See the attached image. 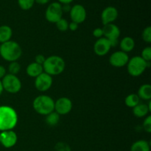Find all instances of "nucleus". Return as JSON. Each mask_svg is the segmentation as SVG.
Listing matches in <instances>:
<instances>
[{
  "mask_svg": "<svg viewBox=\"0 0 151 151\" xmlns=\"http://www.w3.org/2000/svg\"><path fill=\"white\" fill-rule=\"evenodd\" d=\"M18 122V114L8 106H0V131L13 130Z\"/></svg>",
  "mask_w": 151,
  "mask_h": 151,
  "instance_id": "nucleus-1",
  "label": "nucleus"
},
{
  "mask_svg": "<svg viewBox=\"0 0 151 151\" xmlns=\"http://www.w3.org/2000/svg\"><path fill=\"white\" fill-rule=\"evenodd\" d=\"M22 55V47L16 41L10 40L0 46V55L6 61H17Z\"/></svg>",
  "mask_w": 151,
  "mask_h": 151,
  "instance_id": "nucleus-2",
  "label": "nucleus"
},
{
  "mask_svg": "<svg viewBox=\"0 0 151 151\" xmlns=\"http://www.w3.org/2000/svg\"><path fill=\"white\" fill-rule=\"evenodd\" d=\"M66 63L63 58L58 55H52L46 58L43 64V69L45 73L50 76L60 75L64 71Z\"/></svg>",
  "mask_w": 151,
  "mask_h": 151,
  "instance_id": "nucleus-3",
  "label": "nucleus"
},
{
  "mask_svg": "<svg viewBox=\"0 0 151 151\" xmlns=\"http://www.w3.org/2000/svg\"><path fill=\"white\" fill-rule=\"evenodd\" d=\"M32 107L38 114L47 116L54 111L55 101L51 97L47 95H39L35 98L32 103Z\"/></svg>",
  "mask_w": 151,
  "mask_h": 151,
  "instance_id": "nucleus-4",
  "label": "nucleus"
},
{
  "mask_svg": "<svg viewBox=\"0 0 151 151\" xmlns=\"http://www.w3.org/2000/svg\"><path fill=\"white\" fill-rule=\"evenodd\" d=\"M150 62H146L140 56H134L129 59L128 63V72L132 77H139L150 66Z\"/></svg>",
  "mask_w": 151,
  "mask_h": 151,
  "instance_id": "nucleus-5",
  "label": "nucleus"
},
{
  "mask_svg": "<svg viewBox=\"0 0 151 151\" xmlns=\"http://www.w3.org/2000/svg\"><path fill=\"white\" fill-rule=\"evenodd\" d=\"M1 82L3 89L10 94H16L22 88V82L16 75L6 74Z\"/></svg>",
  "mask_w": 151,
  "mask_h": 151,
  "instance_id": "nucleus-6",
  "label": "nucleus"
},
{
  "mask_svg": "<svg viewBox=\"0 0 151 151\" xmlns=\"http://www.w3.org/2000/svg\"><path fill=\"white\" fill-rule=\"evenodd\" d=\"M63 13L61 4L58 1H54L50 3L46 9L45 18L50 23L55 24L63 18Z\"/></svg>",
  "mask_w": 151,
  "mask_h": 151,
  "instance_id": "nucleus-7",
  "label": "nucleus"
},
{
  "mask_svg": "<svg viewBox=\"0 0 151 151\" xmlns=\"http://www.w3.org/2000/svg\"><path fill=\"white\" fill-rule=\"evenodd\" d=\"M53 80L52 76L48 74L43 72L38 75L35 80V87L38 91L44 92L50 89L52 86Z\"/></svg>",
  "mask_w": 151,
  "mask_h": 151,
  "instance_id": "nucleus-8",
  "label": "nucleus"
},
{
  "mask_svg": "<svg viewBox=\"0 0 151 151\" xmlns=\"http://www.w3.org/2000/svg\"><path fill=\"white\" fill-rule=\"evenodd\" d=\"M69 15H70L72 22L79 24L85 22L86 19V10L82 4H76L71 7Z\"/></svg>",
  "mask_w": 151,
  "mask_h": 151,
  "instance_id": "nucleus-9",
  "label": "nucleus"
},
{
  "mask_svg": "<svg viewBox=\"0 0 151 151\" xmlns=\"http://www.w3.org/2000/svg\"><path fill=\"white\" fill-rule=\"evenodd\" d=\"M17 141V134L13 130L1 131L0 133V144L5 148L13 147L16 145Z\"/></svg>",
  "mask_w": 151,
  "mask_h": 151,
  "instance_id": "nucleus-10",
  "label": "nucleus"
},
{
  "mask_svg": "<svg viewBox=\"0 0 151 151\" xmlns=\"http://www.w3.org/2000/svg\"><path fill=\"white\" fill-rule=\"evenodd\" d=\"M72 109V102L66 97H60L55 102L54 111L59 115H66Z\"/></svg>",
  "mask_w": 151,
  "mask_h": 151,
  "instance_id": "nucleus-11",
  "label": "nucleus"
},
{
  "mask_svg": "<svg viewBox=\"0 0 151 151\" xmlns=\"http://www.w3.org/2000/svg\"><path fill=\"white\" fill-rule=\"evenodd\" d=\"M128 60H129V56L128 53H125L122 51H116L110 56L109 63L112 66L120 68L126 66Z\"/></svg>",
  "mask_w": 151,
  "mask_h": 151,
  "instance_id": "nucleus-12",
  "label": "nucleus"
},
{
  "mask_svg": "<svg viewBox=\"0 0 151 151\" xmlns=\"http://www.w3.org/2000/svg\"><path fill=\"white\" fill-rule=\"evenodd\" d=\"M119 16L117 9L114 6H108L101 13V21L103 25L111 24L116 20Z\"/></svg>",
  "mask_w": 151,
  "mask_h": 151,
  "instance_id": "nucleus-13",
  "label": "nucleus"
},
{
  "mask_svg": "<svg viewBox=\"0 0 151 151\" xmlns=\"http://www.w3.org/2000/svg\"><path fill=\"white\" fill-rule=\"evenodd\" d=\"M111 44L107 38L102 37L98 38L94 45V52L97 55L104 56L107 55L110 51Z\"/></svg>",
  "mask_w": 151,
  "mask_h": 151,
  "instance_id": "nucleus-14",
  "label": "nucleus"
},
{
  "mask_svg": "<svg viewBox=\"0 0 151 151\" xmlns=\"http://www.w3.org/2000/svg\"><path fill=\"white\" fill-rule=\"evenodd\" d=\"M102 29H103L104 38H107L109 41L119 40V36H120V29L117 25L114 24V23L108 24L103 25V27Z\"/></svg>",
  "mask_w": 151,
  "mask_h": 151,
  "instance_id": "nucleus-15",
  "label": "nucleus"
},
{
  "mask_svg": "<svg viewBox=\"0 0 151 151\" xmlns=\"http://www.w3.org/2000/svg\"><path fill=\"white\" fill-rule=\"evenodd\" d=\"M26 72L30 78H35L44 72V69H43L42 65L38 64L35 62H32L27 66Z\"/></svg>",
  "mask_w": 151,
  "mask_h": 151,
  "instance_id": "nucleus-16",
  "label": "nucleus"
},
{
  "mask_svg": "<svg viewBox=\"0 0 151 151\" xmlns=\"http://www.w3.org/2000/svg\"><path fill=\"white\" fill-rule=\"evenodd\" d=\"M119 47H120L121 51L125 53L130 52L135 47V41L131 37H125L119 42Z\"/></svg>",
  "mask_w": 151,
  "mask_h": 151,
  "instance_id": "nucleus-17",
  "label": "nucleus"
},
{
  "mask_svg": "<svg viewBox=\"0 0 151 151\" xmlns=\"http://www.w3.org/2000/svg\"><path fill=\"white\" fill-rule=\"evenodd\" d=\"M13 35V30L11 27L7 25L0 26V44H3L10 41Z\"/></svg>",
  "mask_w": 151,
  "mask_h": 151,
  "instance_id": "nucleus-18",
  "label": "nucleus"
},
{
  "mask_svg": "<svg viewBox=\"0 0 151 151\" xmlns=\"http://www.w3.org/2000/svg\"><path fill=\"white\" fill-rule=\"evenodd\" d=\"M148 112H150L148 106H147V104H145V103H139L137 106L133 108V114H134V116L138 118H142L147 116Z\"/></svg>",
  "mask_w": 151,
  "mask_h": 151,
  "instance_id": "nucleus-19",
  "label": "nucleus"
},
{
  "mask_svg": "<svg viewBox=\"0 0 151 151\" xmlns=\"http://www.w3.org/2000/svg\"><path fill=\"white\" fill-rule=\"evenodd\" d=\"M137 95L142 100H150L151 99V86L150 84H143L139 88Z\"/></svg>",
  "mask_w": 151,
  "mask_h": 151,
  "instance_id": "nucleus-20",
  "label": "nucleus"
},
{
  "mask_svg": "<svg viewBox=\"0 0 151 151\" xmlns=\"http://www.w3.org/2000/svg\"><path fill=\"white\" fill-rule=\"evenodd\" d=\"M150 145L145 140H138L133 143L131 147V151H150Z\"/></svg>",
  "mask_w": 151,
  "mask_h": 151,
  "instance_id": "nucleus-21",
  "label": "nucleus"
},
{
  "mask_svg": "<svg viewBox=\"0 0 151 151\" xmlns=\"http://www.w3.org/2000/svg\"><path fill=\"white\" fill-rule=\"evenodd\" d=\"M139 97L137 94H131L127 96L125 99V106L129 108H134L139 103Z\"/></svg>",
  "mask_w": 151,
  "mask_h": 151,
  "instance_id": "nucleus-22",
  "label": "nucleus"
},
{
  "mask_svg": "<svg viewBox=\"0 0 151 151\" xmlns=\"http://www.w3.org/2000/svg\"><path fill=\"white\" fill-rule=\"evenodd\" d=\"M46 122L50 126H55L60 121V115L55 111H52L46 116Z\"/></svg>",
  "mask_w": 151,
  "mask_h": 151,
  "instance_id": "nucleus-23",
  "label": "nucleus"
},
{
  "mask_svg": "<svg viewBox=\"0 0 151 151\" xmlns=\"http://www.w3.org/2000/svg\"><path fill=\"white\" fill-rule=\"evenodd\" d=\"M19 7L23 10H29L33 7L35 0H17Z\"/></svg>",
  "mask_w": 151,
  "mask_h": 151,
  "instance_id": "nucleus-24",
  "label": "nucleus"
},
{
  "mask_svg": "<svg viewBox=\"0 0 151 151\" xmlns=\"http://www.w3.org/2000/svg\"><path fill=\"white\" fill-rule=\"evenodd\" d=\"M21 66L17 61L10 62V65L8 66L9 74L13 75H16L19 72H20Z\"/></svg>",
  "mask_w": 151,
  "mask_h": 151,
  "instance_id": "nucleus-25",
  "label": "nucleus"
},
{
  "mask_svg": "<svg viewBox=\"0 0 151 151\" xmlns=\"http://www.w3.org/2000/svg\"><path fill=\"white\" fill-rule=\"evenodd\" d=\"M55 24L58 29L60 32H65L69 29V22L66 19H63V18H62L58 22H56Z\"/></svg>",
  "mask_w": 151,
  "mask_h": 151,
  "instance_id": "nucleus-26",
  "label": "nucleus"
},
{
  "mask_svg": "<svg viewBox=\"0 0 151 151\" xmlns=\"http://www.w3.org/2000/svg\"><path fill=\"white\" fill-rule=\"evenodd\" d=\"M142 39L145 42L148 43L150 44L151 43V27L148 26L147 27H145L144 29L142 32Z\"/></svg>",
  "mask_w": 151,
  "mask_h": 151,
  "instance_id": "nucleus-27",
  "label": "nucleus"
},
{
  "mask_svg": "<svg viewBox=\"0 0 151 151\" xmlns=\"http://www.w3.org/2000/svg\"><path fill=\"white\" fill-rule=\"evenodd\" d=\"M146 62H150L151 60V47H147L143 49L142 52V55L140 56Z\"/></svg>",
  "mask_w": 151,
  "mask_h": 151,
  "instance_id": "nucleus-28",
  "label": "nucleus"
},
{
  "mask_svg": "<svg viewBox=\"0 0 151 151\" xmlns=\"http://www.w3.org/2000/svg\"><path fill=\"white\" fill-rule=\"evenodd\" d=\"M56 151H71L70 146L65 142H58L55 145Z\"/></svg>",
  "mask_w": 151,
  "mask_h": 151,
  "instance_id": "nucleus-29",
  "label": "nucleus"
},
{
  "mask_svg": "<svg viewBox=\"0 0 151 151\" xmlns=\"http://www.w3.org/2000/svg\"><path fill=\"white\" fill-rule=\"evenodd\" d=\"M143 129L147 133L151 132V116H147L143 122Z\"/></svg>",
  "mask_w": 151,
  "mask_h": 151,
  "instance_id": "nucleus-30",
  "label": "nucleus"
},
{
  "mask_svg": "<svg viewBox=\"0 0 151 151\" xmlns=\"http://www.w3.org/2000/svg\"><path fill=\"white\" fill-rule=\"evenodd\" d=\"M93 35H94L95 38H100L103 36V29L102 28H95V29L93 30Z\"/></svg>",
  "mask_w": 151,
  "mask_h": 151,
  "instance_id": "nucleus-31",
  "label": "nucleus"
},
{
  "mask_svg": "<svg viewBox=\"0 0 151 151\" xmlns=\"http://www.w3.org/2000/svg\"><path fill=\"white\" fill-rule=\"evenodd\" d=\"M45 60H46V58L44 57L43 55H36V57H35V62L38 63V64L42 65L43 66Z\"/></svg>",
  "mask_w": 151,
  "mask_h": 151,
  "instance_id": "nucleus-32",
  "label": "nucleus"
},
{
  "mask_svg": "<svg viewBox=\"0 0 151 151\" xmlns=\"http://www.w3.org/2000/svg\"><path fill=\"white\" fill-rule=\"evenodd\" d=\"M78 26H79L78 24L72 22L69 24V29L71 31H76L78 29Z\"/></svg>",
  "mask_w": 151,
  "mask_h": 151,
  "instance_id": "nucleus-33",
  "label": "nucleus"
},
{
  "mask_svg": "<svg viewBox=\"0 0 151 151\" xmlns=\"http://www.w3.org/2000/svg\"><path fill=\"white\" fill-rule=\"evenodd\" d=\"M62 5V10H63V13H68V12L70 11L71 10V6L69 4H61Z\"/></svg>",
  "mask_w": 151,
  "mask_h": 151,
  "instance_id": "nucleus-34",
  "label": "nucleus"
},
{
  "mask_svg": "<svg viewBox=\"0 0 151 151\" xmlns=\"http://www.w3.org/2000/svg\"><path fill=\"white\" fill-rule=\"evenodd\" d=\"M6 75V69L3 66L0 65V80L2 79Z\"/></svg>",
  "mask_w": 151,
  "mask_h": 151,
  "instance_id": "nucleus-35",
  "label": "nucleus"
},
{
  "mask_svg": "<svg viewBox=\"0 0 151 151\" xmlns=\"http://www.w3.org/2000/svg\"><path fill=\"white\" fill-rule=\"evenodd\" d=\"M50 1V0H35V3L41 4V5H44V4H48Z\"/></svg>",
  "mask_w": 151,
  "mask_h": 151,
  "instance_id": "nucleus-36",
  "label": "nucleus"
},
{
  "mask_svg": "<svg viewBox=\"0 0 151 151\" xmlns=\"http://www.w3.org/2000/svg\"><path fill=\"white\" fill-rule=\"evenodd\" d=\"M74 0H58V2H59L61 4H69L73 1Z\"/></svg>",
  "mask_w": 151,
  "mask_h": 151,
  "instance_id": "nucleus-37",
  "label": "nucleus"
},
{
  "mask_svg": "<svg viewBox=\"0 0 151 151\" xmlns=\"http://www.w3.org/2000/svg\"><path fill=\"white\" fill-rule=\"evenodd\" d=\"M3 91H4V89H3L2 84H1V81H0V96H1V94H2Z\"/></svg>",
  "mask_w": 151,
  "mask_h": 151,
  "instance_id": "nucleus-38",
  "label": "nucleus"
},
{
  "mask_svg": "<svg viewBox=\"0 0 151 151\" xmlns=\"http://www.w3.org/2000/svg\"><path fill=\"white\" fill-rule=\"evenodd\" d=\"M0 46H1V44H0Z\"/></svg>",
  "mask_w": 151,
  "mask_h": 151,
  "instance_id": "nucleus-39",
  "label": "nucleus"
}]
</instances>
